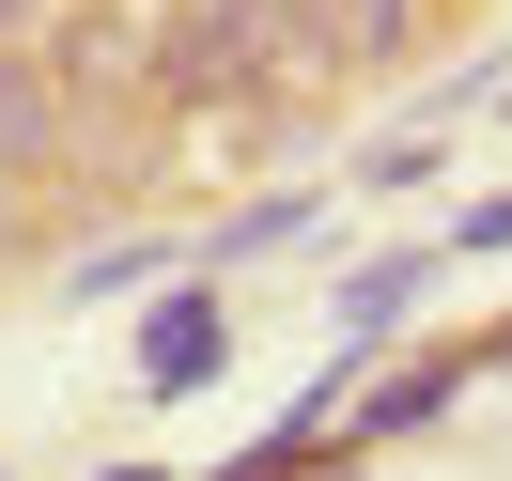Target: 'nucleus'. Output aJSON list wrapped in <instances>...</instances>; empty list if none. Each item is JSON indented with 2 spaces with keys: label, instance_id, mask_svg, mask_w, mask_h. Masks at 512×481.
Segmentation results:
<instances>
[{
  "label": "nucleus",
  "instance_id": "nucleus-1",
  "mask_svg": "<svg viewBox=\"0 0 512 481\" xmlns=\"http://www.w3.org/2000/svg\"><path fill=\"white\" fill-rule=\"evenodd\" d=\"M249 78H264V109L295 94L280 78V0H187L156 32V78H140V94L156 109H249Z\"/></svg>",
  "mask_w": 512,
  "mask_h": 481
},
{
  "label": "nucleus",
  "instance_id": "nucleus-2",
  "mask_svg": "<svg viewBox=\"0 0 512 481\" xmlns=\"http://www.w3.org/2000/svg\"><path fill=\"white\" fill-rule=\"evenodd\" d=\"M233 373V295L218 264H187V280H156V311H140V404H187V388Z\"/></svg>",
  "mask_w": 512,
  "mask_h": 481
},
{
  "label": "nucleus",
  "instance_id": "nucleus-3",
  "mask_svg": "<svg viewBox=\"0 0 512 481\" xmlns=\"http://www.w3.org/2000/svg\"><path fill=\"white\" fill-rule=\"evenodd\" d=\"M466 388H481V342H435V357H404V373H357V388H342V450H404V435H435Z\"/></svg>",
  "mask_w": 512,
  "mask_h": 481
},
{
  "label": "nucleus",
  "instance_id": "nucleus-4",
  "mask_svg": "<svg viewBox=\"0 0 512 481\" xmlns=\"http://www.w3.org/2000/svg\"><path fill=\"white\" fill-rule=\"evenodd\" d=\"M78 156V109L47 78V47H0V187H32V171Z\"/></svg>",
  "mask_w": 512,
  "mask_h": 481
},
{
  "label": "nucleus",
  "instance_id": "nucleus-5",
  "mask_svg": "<svg viewBox=\"0 0 512 481\" xmlns=\"http://www.w3.org/2000/svg\"><path fill=\"white\" fill-rule=\"evenodd\" d=\"M311 233H326V187H280V202H233V218L202 233V264L233 280V264H280V249H311Z\"/></svg>",
  "mask_w": 512,
  "mask_h": 481
},
{
  "label": "nucleus",
  "instance_id": "nucleus-6",
  "mask_svg": "<svg viewBox=\"0 0 512 481\" xmlns=\"http://www.w3.org/2000/svg\"><path fill=\"white\" fill-rule=\"evenodd\" d=\"M187 264H202L187 233H109V249H78V264H63V295L94 311V295H156V280H187Z\"/></svg>",
  "mask_w": 512,
  "mask_h": 481
},
{
  "label": "nucleus",
  "instance_id": "nucleus-7",
  "mask_svg": "<svg viewBox=\"0 0 512 481\" xmlns=\"http://www.w3.org/2000/svg\"><path fill=\"white\" fill-rule=\"evenodd\" d=\"M435 156H450V140H419V125H388L373 156H357V202H404V187H435Z\"/></svg>",
  "mask_w": 512,
  "mask_h": 481
},
{
  "label": "nucleus",
  "instance_id": "nucleus-8",
  "mask_svg": "<svg viewBox=\"0 0 512 481\" xmlns=\"http://www.w3.org/2000/svg\"><path fill=\"white\" fill-rule=\"evenodd\" d=\"M435 249H450V264H481V249H512V187H481V202H466V218H450V233H435Z\"/></svg>",
  "mask_w": 512,
  "mask_h": 481
},
{
  "label": "nucleus",
  "instance_id": "nucleus-9",
  "mask_svg": "<svg viewBox=\"0 0 512 481\" xmlns=\"http://www.w3.org/2000/svg\"><path fill=\"white\" fill-rule=\"evenodd\" d=\"M0 47H47V0H0Z\"/></svg>",
  "mask_w": 512,
  "mask_h": 481
},
{
  "label": "nucleus",
  "instance_id": "nucleus-10",
  "mask_svg": "<svg viewBox=\"0 0 512 481\" xmlns=\"http://www.w3.org/2000/svg\"><path fill=\"white\" fill-rule=\"evenodd\" d=\"M94 481H171V466H140V450H125V466H94Z\"/></svg>",
  "mask_w": 512,
  "mask_h": 481
}]
</instances>
